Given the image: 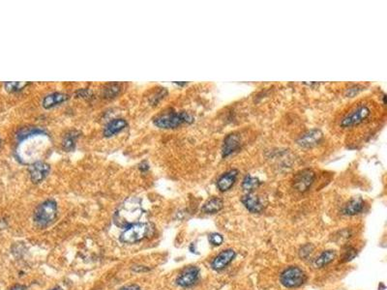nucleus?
I'll use <instances>...</instances> for the list:
<instances>
[{"instance_id": "6ab92c4d", "label": "nucleus", "mask_w": 387, "mask_h": 290, "mask_svg": "<svg viewBox=\"0 0 387 290\" xmlns=\"http://www.w3.org/2000/svg\"><path fill=\"white\" fill-rule=\"evenodd\" d=\"M337 257V254L335 251H325L323 252V254H321L318 258L315 259L314 261V265L315 267L317 268H322L324 267L326 265H328L329 263H331L333 261L334 259Z\"/></svg>"}, {"instance_id": "f8f14e48", "label": "nucleus", "mask_w": 387, "mask_h": 290, "mask_svg": "<svg viewBox=\"0 0 387 290\" xmlns=\"http://www.w3.org/2000/svg\"><path fill=\"white\" fill-rule=\"evenodd\" d=\"M240 144H241L240 137L236 133H233L226 136V139L224 140L223 148H222L223 158H226L227 156L231 155L234 152H236L240 147Z\"/></svg>"}, {"instance_id": "5701e85b", "label": "nucleus", "mask_w": 387, "mask_h": 290, "mask_svg": "<svg viewBox=\"0 0 387 290\" xmlns=\"http://www.w3.org/2000/svg\"><path fill=\"white\" fill-rule=\"evenodd\" d=\"M356 255H357V252H356L355 248L352 247H347V248L344 252V255H343V261H344V262L351 261V260H353V259L356 257Z\"/></svg>"}, {"instance_id": "1a4fd4ad", "label": "nucleus", "mask_w": 387, "mask_h": 290, "mask_svg": "<svg viewBox=\"0 0 387 290\" xmlns=\"http://www.w3.org/2000/svg\"><path fill=\"white\" fill-rule=\"evenodd\" d=\"M323 134L322 131L318 129H313L304 133L297 140L298 144L302 147L310 148L319 144L323 140Z\"/></svg>"}, {"instance_id": "0eeeda50", "label": "nucleus", "mask_w": 387, "mask_h": 290, "mask_svg": "<svg viewBox=\"0 0 387 290\" xmlns=\"http://www.w3.org/2000/svg\"><path fill=\"white\" fill-rule=\"evenodd\" d=\"M316 179V173L312 170H304L298 172L293 179V187L298 192L304 193L313 185Z\"/></svg>"}, {"instance_id": "4be33fe9", "label": "nucleus", "mask_w": 387, "mask_h": 290, "mask_svg": "<svg viewBox=\"0 0 387 290\" xmlns=\"http://www.w3.org/2000/svg\"><path fill=\"white\" fill-rule=\"evenodd\" d=\"M28 85L27 82H18V81H14V82H6L5 84V88L10 91V92H16V91H20L22 90V88L24 86H26Z\"/></svg>"}, {"instance_id": "a211bd4d", "label": "nucleus", "mask_w": 387, "mask_h": 290, "mask_svg": "<svg viewBox=\"0 0 387 290\" xmlns=\"http://www.w3.org/2000/svg\"><path fill=\"white\" fill-rule=\"evenodd\" d=\"M224 201L219 197H212L203 206V211L206 214H215L223 209Z\"/></svg>"}, {"instance_id": "f03ea898", "label": "nucleus", "mask_w": 387, "mask_h": 290, "mask_svg": "<svg viewBox=\"0 0 387 290\" xmlns=\"http://www.w3.org/2000/svg\"><path fill=\"white\" fill-rule=\"evenodd\" d=\"M193 121V116L191 114L181 111L164 113L154 120V124L162 129H173L182 124H190Z\"/></svg>"}, {"instance_id": "393cba45", "label": "nucleus", "mask_w": 387, "mask_h": 290, "mask_svg": "<svg viewBox=\"0 0 387 290\" xmlns=\"http://www.w3.org/2000/svg\"><path fill=\"white\" fill-rule=\"evenodd\" d=\"M359 88H360L359 86H355V87H353V88H350L349 91H347L349 96H355V94L358 93V91L361 90V89H359Z\"/></svg>"}, {"instance_id": "dca6fc26", "label": "nucleus", "mask_w": 387, "mask_h": 290, "mask_svg": "<svg viewBox=\"0 0 387 290\" xmlns=\"http://www.w3.org/2000/svg\"><path fill=\"white\" fill-rule=\"evenodd\" d=\"M364 208V201L360 198H353L344 205V213L345 215L354 216L362 212Z\"/></svg>"}, {"instance_id": "f3484780", "label": "nucleus", "mask_w": 387, "mask_h": 290, "mask_svg": "<svg viewBox=\"0 0 387 290\" xmlns=\"http://www.w3.org/2000/svg\"><path fill=\"white\" fill-rule=\"evenodd\" d=\"M68 99V96L63 93H53L45 97L43 100V107L45 108H54L57 105L62 104Z\"/></svg>"}, {"instance_id": "2eb2a0df", "label": "nucleus", "mask_w": 387, "mask_h": 290, "mask_svg": "<svg viewBox=\"0 0 387 290\" xmlns=\"http://www.w3.org/2000/svg\"><path fill=\"white\" fill-rule=\"evenodd\" d=\"M126 126H127V122L124 119H114L110 121L106 126V128L104 130V135L107 138L112 137L119 134V132H121Z\"/></svg>"}, {"instance_id": "7ed1b4c3", "label": "nucleus", "mask_w": 387, "mask_h": 290, "mask_svg": "<svg viewBox=\"0 0 387 290\" xmlns=\"http://www.w3.org/2000/svg\"><path fill=\"white\" fill-rule=\"evenodd\" d=\"M57 215V204L54 200H46L39 205L34 213V222L39 227L50 226Z\"/></svg>"}, {"instance_id": "cd10ccee", "label": "nucleus", "mask_w": 387, "mask_h": 290, "mask_svg": "<svg viewBox=\"0 0 387 290\" xmlns=\"http://www.w3.org/2000/svg\"><path fill=\"white\" fill-rule=\"evenodd\" d=\"M52 290H62V289H61L60 287H55V288H54V289H52Z\"/></svg>"}, {"instance_id": "20e7f679", "label": "nucleus", "mask_w": 387, "mask_h": 290, "mask_svg": "<svg viewBox=\"0 0 387 290\" xmlns=\"http://www.w3.org/2000/svg\"><path fill=\"white\" fill-rule=\"evenodd\" d=\"M371 115V108L367 105H359L345 114L340 122L342 128H351L363 123Z\"/></svg>"}, {"instance_id": "4468645a", "label": "nucleus", "mask_w": 387, "mask_h": 290, "mask_svg": "<svg viewBox=\"0 0 387 290\" xmlns=\"http://www.w3.org/2000/svg\"><path fill=\"white\" fill-rule=\"evenodd\" d=\"M242 203L252 213H259L262 211L263 206L258 195L254 193H249L242 197Z\"/></svg>"}, {"instance_id": "a878e982", "label": "nucleus", "mask_w": 387, "mask_h": 290, "mask_svg": "<svg viewBox=\"0 0 387 290\" xmlns=\"http://www.w3.org/2000/svg\"><path fill=\"white\" fill-rule=\"evenodd\" d=\"M120 290H141L140 286L137 285V284H131V285H127V286H124L123 288H121Z\"/></svg>"}, {"instance_id": "ddd939ff", "label": "nucleus", "mask_w": 387, "mask_h": 290, "mask_svg": "<svg viewBox=\"0 0 387 290\" xmlns=\"http://www.w3.org/2000/svg\"><path fill=\"white\" fill-rule=\"evenodd\" d=\"M238 176V171L237 170H230L228 172H225L217 181V188L221 192H226L228 191L234 184L236 183Z\"/></svg>"}, {"instance_id": "bb28decb", "label": "nucleus", "mask_w": 387, "mask_h": 290, "mask_svg": "<svg viewBox=\"0 0 387 290\" xmlns=\"http://www.w3.org/2000/svg\"><path fill=\"white\" fill-rule=\"evenodd\" d=\"M10 290H27V287L22 284H16Z\"/></svg>"}, {"instance_id": "412c9836", "label": "nucleus", "mask_w": 387, "mask_h": 290, "mask_svg": "<svg viewBox=\"0 0 387 290\" xmlns=\"http://www.w3.org/2000/svg\"><path fill=\"white\" fill-rule=\"evenodd\" d=\"M259 185H260V181L258 180V178L253 177V176H251V175H247V176H245V178L243 179L242 188H243L245 191H252V190L258 188Z\"/></svg>"}, {"instance_id": "9d476101", "label": "nucleus", "mask_w": 387, "mask_h": 290, "mask_svg": "<svg viewBox=\"0 0 387 290\" xmlns=\"http://www.w3.org/2000/svg\"><path fill=\"white\" fill-rule=\"evenodd\" d=\"M49 172L50 165L44 161H35L29 167L30 178L33 183L42 182L49 174Z\"/></svg>"}, {"instance_id": "6e6552de", "label": "nucleus", "mask_w": 387, "mask_h": 290, "mask_svg": "<svg viewBox=\"0 0 387 290\" xmlns=\"http://www.w3.org/2000/svg\"><path fill=\"white\" fill-rule=\"evenodd\" d=\"M200 276V269L190 266L184 269L176 279V283L181 287H190L194 285Z\"/></svg>"}, {"instance_id": "f257e3e1", "label": "nucleus", "mask_w": 387, "mask_h": 290, "mask_svg": "<svg viewBox=\"0 0 387 290\" xmlns=\"http://www.w3.org/2000/svg\"><path fill=\"white\" fill-rule=\"evenodd\" d=\"M142 209L138 199H128L119 208L114 216L115 224L122 227H128L138 222L142 215Z\"/></svg>"}, {"instance_id": "b1692460", "label": "nucleus", "mask_w": 387, "mask_h": 290, "mask_svg": "<svg viewBox=\"0 0 387 290\" xmlns=\"http://www.w3.org/2000/svg\"><path fill=\"white\" fill-rule=\"evenodd\" d=\"M209 242L213 245V246H220L223 244L224 242V238L219 234V233H212L209 235Z\"/></svg>"}, {"instance_id": "aec40b11", "label": "nucleus", "mask_w": 387, "mask_h": 290, "mask_svg": "<svg viewBox=\"0 0 387 290\" xmlns=\"http://www.w3.org/2000/svg\"><path fill=\"white\" fill-rule=\"evenodd\" d=\"M78 134L76 132H70L65 136L64 140L62 142L63 148L65 151L74 150L75 145V140L78 139Z\"/></svg>"}, {"instance_id": "39448f33", "label": "nucleus", "mask_w": 387, "mask_h": 290, "mask_svg": "<svg viewBox=\"0 0 387 290\" xmlns=\"http://www.w3.org/2000/svg\"><path fill=\"white\" fill-rule=\"evenodd\" d=\"M148 233V226L142 223H136L126 227L121 233L120 241L126 244H134L141 241Z\"/></svg>"}, {"instance_id": "423d86ee", "label": "nucleus", "mask_w": 387, "mask_h": 290, "mask_svg": "<svg viewBox=\"0 0 387 290\" xmlns=\"http://www.w3.org/2000/svg\"><path fill=\"white\" fill-rule=\"evenodd\" d=\"M306 280V275L304 271L299 267L291 266L286 269L281 275V282L283 285L289 288L298 287Z\"/></svg>"}, {"instance_id": "9b49d317", "label": "nucleus", "mask_w": 387, "mask_h": 290, "mask_svg": "<svg viewBox=\"0 0 387 290\" xmlns=\"http://www.w3.org/2000/svg\"><path fill=\"white\" fill-rule=\"evenodd\" d=\"M235 258H236V252L235 251H233V250L223 251L213 259L211 266H212V268L217 270V271L223 270V269L226 268V266L235 259Z\"/></svg>"}]
</instances>
